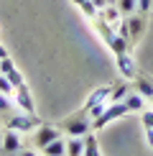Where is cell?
Returning a JSON list of instances; mask_svg holds the SVG:
<instances>
[{
	"label": "cell",
	"mask_w": 153,
	"mask_h": 156,
	"mask_svg": "<svg viewBox=\"0 0 153 156\" xmlns=\"http://www.w3.org/2000/svg\"><path fill=\"white\" fill-rule=\"evenodd\" d=\"M61 131L66 136H87L89 131H92V118L79 110L76 115H72V118H66L61 123Z\"/></svg>",
	"instance_id": "obj_1"
},
{
	"label": "cell",
	"mask_w": 153,
	"mask_h": 156,
	"mask_svg": "<svg viewBox=\"0 0 153 156\" xmlns=\"http://www.w3.org/2000/svg\"><path fill=\"white\" fill-rule=\"evenodd\" d=\"M41 126V120L36 118V113H15L10 115L8 123H5V128H10V131H18V133H28V131H36V128Z\"/></svg>",
	"instance_id": "obj_2"
},
{
	"label": "cell",
	"mask_w": 153,
	"mask_h": 156,
	"mask_svg": "<svg viewBox=\"0 0 153 156\" xmlns=\"http://www.w3.org/2000/svg\"><path fill=\"white\" fill-rule=\"evenodd\" d=\"M127 113H130V110H127V105L123 100H120V102H107L105 113H102L100 118L92 120V131H100V128H105L110 120H117V118H123V115H127Z\"/></svg>",
	"instance_id": "obj_3"
},
{
	"label": "cell",
	"mask_w": 153,
	"mask_h": 156,
	"mask_svg": "<svg viewBox=\"0 0 153 156\" xmlns=\"http://www.w3.org/2000/svg\"><path fill=\"white\" fill-rule=\"evenodd\" d=\"M61 136V128L56 126H49V123H41V126L36 128V136H33V144H36V151H41L46 144H51L54 138H59Z\"/></svg>",
	"instance_id": "obj_4"
},
{
	"label": "cell",
	"mask_w": 153,
	"mask_h": 156,
	"mask_svg": "<svg viewBox=\"0 0 153 156\" xmlns=\"http://www.w3.org/2000/svg\"><path fill=\"white\" fill-rule=\"evenodd\" d=\"M115 64H117V72L123 74V80H135L138 69H135V62L130 59V54H127V51L115 54Z\"/></svg>",
	"instance_id": "obj_5"
},
{
	"label": "cell",
	"mask_w": 153,
	"mask_h": 156,
	"mask_svg": "<svg viewBox=\"0 0 153 156\" xmlns=\"http://www.w3.org/2000/svg\"><path fill=\"white\" fill-rule=\"evenodd\" d=\"M127 28H130V44H135L145 34V13H133L127 16Z\"/></svg>",
	"instance_id": "obj_6"
},
{
	"label": "cell",
	"mask_w": 153,
	"mask_h": 156,
	"mask_svg": "<svg viewBox=\"0 0 153 156\" xmlns=\"http://www.w3.org/2000/svg\"><path fill=\"white\" fill-rule=\"evenodd\" d=\"M3 151L5 154H23L25 148H23V138H21V133L18 131H5V138H3Z\"/></svg>",
	"instance_id": "obj_7"
},
{
	"label": "cell",
	"mask_w": 153,
	"mask_h": 156,
	"mask_svg": "<svg viewBox=\"0 0 153 156\" xmlns=\"http://www.w3.org/2000/svg\"><path fill=\"white\" fill-rule=\"evenodd\" d=\"M13 102H15V105L21 108L23 113H36V108H33V97H31V92H28V87H25V84L15 87V97H13Z\"/></svg>",
	"instance_id": "obj_8"
},
{
	"label": "cell",
	"mask_w": 153,
	"mask_h": 156,
	"mask_svg": "<svg viewBox=\"0 0 153 156\" xmlns=\"http://www.w3.org/2000/svg\"><path fill=\"white\" fill-rule=\"evenodd\" d=\"M123 102L127 105L130 113H143V108H145V97L140 95V92H127Z\"/></svg>",
	"instance_id": "obj_9"
},
{
	"label": "cell",
	"mask_w": 153,
	"mask_h": 156,
	"mask_svg": "<svg viewBox=\"0 0 153 156\" xmlns=\"http://www.w3.org/2000/svg\"><path fill=\"white\" fill-rule=\"evenodd\" d=\"M135 92H140L145 100H151L153 97V80L143 77V74H135Z\"/></svg>",
	"instance_id": "obj_10"
},
{
	"label": "cell",
	"mask_w": 153,
	"mask_h": 156,
	"mask_svg": "<svg viewBox=\"0 0 153 156\" xmlns=\"http://www.w3.org/2000/svg\"><path fill=\"white\" fill-rule=\"evenodd\" d=\"M100 18H102V21H107L110 26H115V23L120 21V18H125V16L120 13V8H117L115 3H110V5H105V8L100 10Z\"/></svg>",
	"instance_id": "obj_11"
},
{
	"label": "cell",
	"mask_w": 153,
	"mask_h": 156,
	"mask_svg": "<svg viewBox=\"0 0 153 156\" xmlns=\"http://www.w3.org/2000/svg\"><path fill=\"white\" fill-rule=\"evenodd\" d=\"M41 154H46V156H61V154H66V141L59 136V138H54L51 144L43 146V148H41Z\"/></svg>",
	"instance_id": "obj_12"
},
{
	"label": "cell",
	"mask_w": 153,
	"mask_h": 156,
	"mask_svg": "<svg viewBox=\"0 0 153 156\" xmlns=\"http://www.w3.org/2000/svg\"><path fill=\"white\" fill-rule=\"evenodd\" d=\"M66 154L69 156H84V136H69Z\"/></svg>",
	"instance_id": "obj_13"
},
{
	"label": "cell",
	"mask_w": 153,
	"mask_h": 156,
	"mask_svg": "<svg viewBox=\"0 0 153 156\" xmlns=\"http://www.w3.org/2000/svg\"><path fill=\"white\" fill-rule=\"evenodd\" d=\"M130 92V87H127V82H112V90H110V97H107V102H120L125 100V95Z\"/></svg>",
	"instance_id": "obj_14"
},
{
	"label": "cell",
	"mask_w": 153,
	"mask_h": 156,
	"mask_svg": "<svg viewBox=\"0 0 153 156\" xmlns=\"http://www.w3.org/2000/svg\"><path fill=\"white\" fill-rule=\"evenodd\" d=\"M102 154V148L97 146V138H94V133L89 131L84 136V156H100Z\"/></svg>",
	"instance_id": "obj_15"
},
{
	"label": "cell",
	"mask_w": 153,
	"mask_h": 156,
	"mask_svg": "<svg viewBox=\"0 0 153 156\" xmlns=\"http://www.w3.org/2000/svg\"><path fill=\"white\" fill-rule=\"evenodd\" d=\"M115 5L120 8V13H123L125 18H127V16H133V13H138V0H117Z\"/></svg>",
	"instance_id": "obj_16"
},
{
	"label": "cell",
	"mask_w": 153,
	"mask_h": 156,
	"mask_svg": "<svg viewBox=\"0 0 153 156\" xmlns=\"http://www.w3.org/2000/svg\"><path fill=\"white\" fill-rule=\"evenodd\" d=\"M0 92H5V95H15V87H13V82H10L5 74H0Z\"/></svg>",
	"instance_id": "obj_17"
},
{
	"label": "cell",
	"mask_w": 153,
	"mask_h": 156,
	"mask_svg": "<svg viewBox=\"0 0 153 156\" xmlns=\"http://www.w3.org/2000/svg\"><path fill=\"white\" fill-rule=\"evenodd\" d=\"M13 69H15L13 59H10V56H3V59H0V74H10Z\"/></svg>",
	"instance_id": "obj_18"
},
{
	"label": "cell",
	"mask_w": 153,
	"mask_h": 156,
	"mask_svg": "<svg viewBox=\"0 0 153 156\" xmlns=\"http://www.w3.org/2000/svg\"><path fill=\"white\" fill-rule=\"evenodd\" d=\"M10 108H13V100H10V95L0 92V113H8Z\"/></svg>",
	"instance_id": "obj_19"
},
{
	"label": "cell",
	"mask_w": 153,
	"mask_h": 156,
	"mask_svg": "<svg viewBox=\"0 0 153 156\" xmlns=\"http://www.w3.org/2000/svg\"><path fill=\"white\" fill-rule=\"evenodd\" d=\"M5 77L13 82V87H21V84H25V82H23V74L18 72V69H13V72H10V74H5Z\"/></svg>",
	"instance_id": "obj_20"
},
{
	"label": "cell",
	"mask_w": 153,
	"mask_h": 156,
	"mask_svg": "<svg viewBox=\"0 0 153 156\" xmlns=\"http://www.w3.org/2000/svg\"><path fill=\"white\" fill-rule=\"evenodd\" d=\"M143 128H153V110H143Z\"/></svg>",
	"instance_id": "obj_21"
},
{
	"label": "cell",
	"mask_w": 153,
	"mask_h": 156,
	"mask_svg": "<svg viewBox=\"0 0 153 156\" xmlns=\"http://www.w3.org/2000/svg\"><path fill=\"white\" fill-rule=\"evenodd\" d=\"M151 10V0H138V13H148Z\"/></svg>",
	"instance_id": "obj_22"
},
{
	"label": "cell",
	"mask_w": 153,
	"mask_h": 156,
	"mask_svg": "<svg viewBox=\"0 0 153 156\" xmlns=\"http://www.w3.org/2000/svg\"><path fill=\"white\" fill-rule=\"evenodd\" d=\"M145 131V141H148V146L153 148V128H143Z\"/></svg>",
	"instance_id": "obj_23"
},
{
	"label": "cell",
	"mask_w": 153,
	"mask_h": 156,
	"mask_svg": "<svg viewBox=\"0 0 153 156\" xmlns=\"http://www.w3.org/2000/svg\"><path fill=\"white\" fill-rule=\"evenodd\" d=\"M3 56H8V51H5V46L0 44V59H3Z\"/></svg>",
	"instance_id": "obj_24"
},
{
	"label": "cell",
	"mask_w": 153,
	"mask_h": 156,
	"mask_svg": "<svg viewBox=\"0 0 153 156\" xmlns=\"http://www.w3.org/2000/svg\"><path fill=\"white\" fill-rule=\"evenodd\" d=\"M72 3H74V5H79V3H84V0H72Z\"/></svg>",
	"instance_id": "obj_25"
},
{
	"label": "cell",
	"mask_w": 153,
	"mask_h": 156,
	"mask_svg": "<svg viewBox=\"0 0 153 156\" xmlns=\"http://www.w3.org/2000/svg\"><path fill=\"white\" fill-rule=\"evenodd\" d=\"M151 102H153V97H151Z\"/></svg>",
	"instance_id": "obj_26"
}]
</instances>
